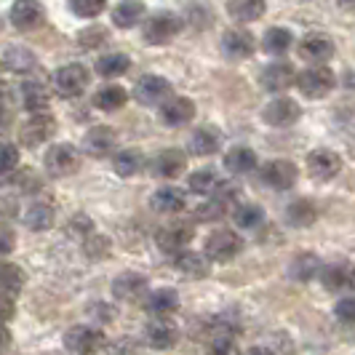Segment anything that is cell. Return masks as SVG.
<instances>
[{
    "label": "cell",
    "mask_w": 355,
    "mask_h": 355,
    "mask_svg": "<svg viewBox=\"0 0 355 355\" xmlns=\"http://www.w3.org/2000/svg\"><path fill=\"white\" fill-rule=\"evenodd\" d=\"M342 6H345V8H350V6H353V3H350V0H342Z\"/></svg>",
    "instance_id": "9f6ffc18"
},
{
    "label": "cell",
    "mask_w": 355,
    "mask_h": 355,
    "mask_svg": "<svg viewBox=\"0 0 355 355\" xmlns=\"http://www.w3.org/2000/svg\"><path fill=\"white\" fill-rule=\"evenodd\" d=\"M265 0H230L227 3V14L235 21H257L265 14Z\"/></svg>",
    "instance_id": "836d02e7"
},
{
    "label": "cell",
    "mask_w": 355,
    "mask_h": 355,
    "mask_svg": "<svg viewBox=\"0 0 355 355\" xmlns=\"http://www.w3.org/2000/svg\"><path fill=\"white\" fill-rule=\"evenodd\" d=\"M24 284H27V275L21 267L14 262H0V291L3 294L17 297V294H21Z\"/></svg>",
    "instance_id": "f546056e"
},
{
    "label": "cell",
    "mask_w": 355,
    "mask_h": 355,
    "mask_svg": "<svg viewBox=\"0 0 355 355\" xmlns=\"http://www.w3.org/2000/svg\"><path fill=\"white\" fill-rule=\"evenodd\" d=\"M196 118V102L187 99V96H168L163 105H160V121L166 125H187Z\"/></svg>",
    "instance_id": "2e32d148"
},
{
    "label": "cell",
    "mask_w": 355,
    "mask_h": 355,
    "mask_svg": "<svg viewBox=\"0 0 355 355\" xmlns=\"http://www.w3.org/2000/svg\"><path fill=\"white\" fill-rule=\"evenodd\" d=\"M8 19H11V24L17 30L30 33V30H37L46 21V8L37 0H17L11 6V11H8Z\"/></svg>",
    "instance_id": "30bf717a"
},
{
    "label": "cell",
    "mask_w": 355,
    "mask_h": 355,
    "mask_svg": "<svg viewBox=\"0 0 355 355\" xmlns=\"http://www.w3.org/2000/svg\"><path fill=\"white\" fill-rule=\"evenodd\" d=\"M318 270H320V259L315 254H300V257L291 259L288 275H291L294 281H300V284H310V281L318 275Z\"/></svg>",
    "instance_id": "d6a6232c"
},
{
    "label": "cell",
    "mask_w": 355,
    "mask_h": 355,
    "mask_svg": "<svg viewBox=\"0 0 355 355\" xmlns=\"http://www.w3.org/2000/svg\"><path fill=\"white\" fill-rule=\"evenodd\" d=\"M222 53L227 59H249L254 53V35L249 30H241V27L227 30L222 35Z\"/></svg>",
    "instance_id": "603a6c76"
},
{
    "label": "cell",
    "mask_w": 355,
    "mask_h": 355,
    "mask_svg": "<svg viewBox=\"0 0 355 355\" xmlns=\"http://www.w3.org/2000/svg\"><path fill=\"white\" fill-rule=\"evenodd\" d=\"M11 123V112H8V107H0V131H6Z\"/></svg>",
    "instance_id": "db71d44e"
},
{
    "label": "cell",
    "mask_w": 355,
    "mask_h": 355,
    "mask_svg": "<svg viewBox=\"0 0 355 355\" xmlns=\"http://www.w3.org/2000/svg\"><path fill=\"white\" fill-rule=\"evenodd\" d=\"M134 96H137L139 105L158 107L171 96V83L166 78H160V75H144V78H139V83L134 89Z\"/></svg>",
    "instance_id": "7c38bea8"
},
{
    "label": "cell",
    "mask_w": 355,
    "mask_h": 355,
    "mask_svg": "<svg viewBox=\"0 0 355 355\" xmlns=\"http://www.w3.org/2000/svg\"><path fill=\"white\" fill-rule=\"evenodd\" d=\"M43 166H46V171L51 174V177H70L78 171V166H80V153H78V147L70 142H59L49 147V153H46V158H43Z\"/></svg>",
    "instance_id": "52a82bcc"
},
{
    "label": "cell",
    "mask_w": 355,
    "mask_h": 355,
    "mask_svg": "<svg viewBox=\"0 0 355 355\" xmlns=\"http://www.w3.org/2000/svg\"><path fill=\"white\" fill-rule=\"evenodd\" d=\"M243 251V238L238 235L235 230H214L209 238H206V243H203V254H206V259L209 262H230L235 259L238 254Z\"/></svg>",
    "instance_id": "7a4b0ae2"
},
{
    "label": "cell",
    "mask_w": 355,
    "mask_h": 355,
    "mask_svg": "<svg viewBox=\"0 0 355 355\" xmlns=\"http://www.w3.org/2000/svg\"><path fill=\"white\" fill-rule=\"evenodd\" d=\"M150 206H153V211L155 214H179L184 211V206H187V193L184 190H179L174 184H166V187H158L153 198H150Z\"/></svg>",
    "instance_id": "7402d4cb"
},
{
    "label": "cell",
    "mask_w": 355,
    "mask_h": 355,
    "mask_svg": "<svg viewBox=\"0 0 355 355\" xmlns=\"http://www.w3.org/2000/svg\"><path fill=\"white\" fill-rule=\"evenodd\" d=\"M91 75L89 70L83 67V64H64V67H59V70L53 72L51 83H53V91L59 94V96H64V99H72V96H80L86 86H89Z\"/></svg>",
    "instance_id": "8992f818"
},
{
    "label": "cell",
    "mask_w": 355,
    "mask_h": 355,
    "mask_svg": "<svg viewBox=\"0 0 355 355\" xmlns=\"http://www.w3.org/2000/svg\"><path fill=\"white\" fill-rule=\"evenodd\" d=\"M353 313H355L353 297H345V300H339L337 307H334V315H337V320H342L345 326H353Z\"/></svg>",
    "instance_id": "bcb514c9"
},
{
    "label": "cell",
    "mask_w": 355,
    "mask_h": 355,
    "mask_svg": "<svg viewBox=\"0 0 355 355\" xmlns=\"http://www.w3.org/2000/svg\"><path fill=\"white\" fill-rule=\"evenodd\" d=\"M302 110L294 99L288 96H278L272 102H267L265 110H262V118H265L267 125H275V128H286V125H294L300 121Z\"/></svg>",
    "instance_id": "8fae6325"
},
{
    "label": "cell",
    "mask_w": 355,
    "mask_h": 355,
    "mask_svg": "<svg viewBox=\"0 0 355 355\" xmlns=\"http://www.w3.org/2000/svg\"><path fill=\"white\" fill-rule=\"evenodd\" d=\"M147 291H150V284H147V278L139 275V272H121L112 281V294H115L118 302L139 304Z\"/></svg>",
    "instance_id": "ba28073f"
},
{
    "label": "cell",
    "mask_w": 355,
    "mask_h": 355,
    "mask_svg": "<svg viewBox=\"0 0 355 355\" xmlns=\"http://www.w3.org/2000/svg\"><path fill=\"white\" fill-rule=\"evenodd\" d=\"M206 355H241V347H238V342L230 337H216L209 342V347H206Z\"/></svg>",
    "instance_id": "f6af8a7d"
},
{
    "label": "cell",
    "mask_w": 355,
    "mask_h": 355,
    "mask_svg": "<svg viewBox=\"0 0 355 355\" xmlns=\"http://www.w3.org/2000/svg\"><path fill=\"white\" fill-rule=\"evenodd\" d=\"M291 46H294V35H291L286 27H272V30H267L265 37H262V49H265L270 56H284Z\"/></svg>",
    "instance_id": "d590c367"
},
{
    "label": "cell",
    "mask_w": 355,
    "mask_h": 355,
    "mask_svg": "<svg viewBox=\"0 0 355 355\" xmlns=\"http://www.w3.org/2000/svg\"><path fill=\"white\" fill-rule=\"evenodd\" d=\"M320 284L326 286L329 291H342L353 286V267L347 262H331V265L320 267Z\"/></svg>",
    "instance_id": "d4e9b609"
},
{
    "label": "cell",
    "mask_w": 355,
    "mask_h": 355,
    "mask_svg": "<svg viewBox=\"0 0 355 355\" xmlns=\"http://www.w3.org/2000/svg\"><path fill=\"white\" fill-rule=\"evenodd\" d=\"M182 30V19L171 11H158L144 21L142 27V37L150 43V46H166L168 40H174Z\"/></svg>",
    "instance_id": "3957f363"
},
{
    "label": "cell",
    "mask_w": 355,
    "mask_h": 355,
    "mask_svg": "<svg viewBox=\"0 0 355 355\" xmlns=\"http://www.w3.org/2000/svg\"><path fill=\"white\" fill-rule=\"evenodd\" d=\"M259 83L270 94H281V91L294 86V67L288 62H272V64H267L265 70H262Z\"/></svg>",
    "instance_id": "ffe728a7"
},
{
    "label": "cell",
    "mask_w": 355,
    "mask_h": 355,
    "mask_svg": "<svg viewBox=\"0 0 355 355\" xmlns=\"http://www.w3.org/2000/svg\"><path fill=\"white\" fill-rule=\"evenodd\" d=\"M102 40H107V30H102V27H91V30H86V33H80V35H78V43H80V46H86V49L99 46Z\"/></svg>",
    "instance_id": "7dc6e473"
},
{
    "label": "cell",
    "mask_w": 355,
    "mask_h": 355,
    "mask_svg": "<svg viewBox=\"0 0 355 355\" xmlns=\"http://www.w3.org/2000/svg\"><path fill=\"white\" fill-rule=\"evenodd\" d=\"M14 313H17L14 297H8V294L0 291V323H8V320L14 318Z\"/></svg>",
    "instance_id": "f907efd6"
},
{
    "label": "cell",
    "mask_w": 355,
    "mask_h": 355,
    "mask_svg": "<svg viewBox=\"0 0 355 355\" xmlns=\"http://www.w3.org/2000/svg\"><path fill=\"white\" fill-rule=\"evenodd\" d=\"M19 166V150L17 144L0 142V174H11Z\"/></svg>",
    "instance_id": "ee69618b"
},
{
    "label": "cell",
    "mask_w": 355,
    "mask_h": 355,
    "mask_svg": "<svg viewBox=\"0 0 355 355\" xmlns=\"http://www.w3.org/2000/svg\"><path fill=\"white\" fill-rule=\"evenodd\" d=\"M11 102V89H8V83H0V107H8Z\"/></svg>",
    "instance_id": "f5cc1de1"
},
{
    "label": "cell",
    "mask_w": 355,
    "mask_h": 355,
    "mask_svg": "<svg viewBox=\"0 0 355 355\" xmlns=\"http://www.w3.org/2000/svg\"><path fill=\"white\" fill-rule=\"evenodd\" d=\"M216 184H219V177H216L214 168H198V171H193L190 179H187V187H190V193H196V196H211Z\"/></svg>",
    "instance_id": "ab89813d"
},
{
    "label": "cell",
    "mask_w": 355,
    "mask_h": 355,
    "mask_svg": "<svg viewBox=\"0 0 355 355\" xmlns=\"http://www.w3.org/2000/svg\"><path fill=\"white\" fill-rule=\"evenodd\" d=\"M297 166L291 163V160H270L262 166V171H259V179H262V184L265 187H272V190H288V187H294V182H297Z\"/></svg>",
    "instance_id": "9c48e42d"
},
{
    "label": "cell",
    "mask_w": 355,
    "mask_h": 355,
    "mask_svg": "<svg viewBox=\"0 0 355 355\" xmlns=\"http://www.w3.org/2000/svg\"><path fill=\"white\" fill-rule=\"evenodd\" d=\"M125 99H128V94L121 86H102L94 94V107L105 110V112H115V110H121L125 105Z\"/></svg>",
    "instance_id": "74e56055"
},
{
    "label": "cell",
    "mask_w": 355,
    "mask_h": 355,
    "mask_svg": "<svg viewBox=\"0 0 355 355\" xmlns=\"http://www.w3.org/2000/svg\"><path fill=\"white\" fill-rule=\"evenodd\" d=\"M105 345L107 337L99 326H72L64 334V347L72 355H96Z\"/></svg>",
    "instance_id": "277c9868"
},
{
    "label": "cell",
    "mask_w": 355,
    "mask_h": 355,
    "mask_svg": "<svg viewBox=\"0 0 355 355\" xmlns=\"http://www.w3.org/2000/svg\"><path fill=\"white\" fill-rule=\"evenodd\" d=\"M19 99H21L24 110H30V112H46L49 91H46V86L40 80H24L19 86Z\"/></svg>",
    "instance_id": "4316f807"
},
{
    "label": "cell",
    "mask_w": 355,
    "mask_h": 355,
    "mask_svg": "<svg viewBox=\"0 0 355 355\" xmlns=\"http://www.w3.org/2000/svg\"><path fill=\"white\" fill-rule=\"evenodd\" d=\"M184 168H187V155L177 147L160 150L153 158V174L158 179H177L179 174H184Z\"/></svg>",
    "instance_id": "d6986e66"
},
{
    "label": "cell",
    "mask_w": 355,
    "mask_h": 355,
    "mask_svg": "<svg viewBox=\"0 0 355 355\" xmlns=\"http://www.w3.org/2000/svg\"><path fill=\"white\" fill-rule=\"evenodd\" d=\"M232 222L241 227V230H257L262 222H265V211L259 203H241L235 206L232 211Z\"/></svg>",
    "instance_id": "e575fe53"
},
{
    "label": "cell",
    "mask_w": 355,
    "mask_h": 355,
    "mask_svg": "<svg viewBox=\"0 0 355 355\" xmlns=\"http://www.w3.org/2000/svg\"><path fill=\"white\" fill-rule=\"evenodd\" d=\"M107 0H70V11L80 19H94L105 11Z\"/></svg>",
    "instance_id": "60d3db41"
},
{
    "label": "cell",
    "mask_w": 355,
    "mask_h": 355,
    "mask_svg": "<svg viewBox=\"0 0 355 355\" xmlns=\"http://www.w3.org/2000/svg\"><path fill=\"white\" fill-rule=\"evenodd\" d=\"M144 17V3L142 0H121L112 11V21L123 30H131L134 24H139Z\"/></svg>",
    "instance_id": "4dcf8cb0"
},
{
    "label": "cell",
    "mask_w": 355,
    "mask_h": 355,
    "mask_svg": "<svg viewBox=\"0 0 355 355\" xmlns=\"http://www.w3.org/2000/svg\"><path fill=\"white\" fill-rule=\"evenodd\" d=\"M14 249H17V232L11 230V227H3L0 225V257L11 254Z\"/></svg>",
    "instance_id": "c3c4849f"
},
{
    "label": "cell",
    "mask_w": 355,
    "mask_h": 355,
    "mask_svg": "<svg viewBox=\"0 0 355 355\" xmlns=\"http://www.w3.org/2000/svg\"><path fill=\"white\" fill-rule=\"evenodd\" d=\"M24 222H27V227H30V230H37V232L49 230V227H53V206L51 203L37 200V203H33V206L27 209Z\"/></svg>",
    "instance_id": "8d00e7d4"
},
{
    "label": "cell",
    "mask_w": 355,
    "mask_h": 355,
    "mask_svg": "<svg viewBox=\"0 0 355 355\" xmlns=\"http://www.w3.org/2000/svg\"><path fill=\"white\" fill-rule=\"evenodd\" d=\"M6 62H8L11 70H17V72H27L35 67V56L30 51H21V49H17V51L11 49V51L6 53Z\"/></svg>",
    "instance_id": "7bdbcfd3"
},
{
    "label": "cell",
    "mask_w": 355,
    "mask_h": 355,
    "mask_svg": "<svg viewBox=\"0 0 355 355\" xmlns=\"http://www.w3.org/2000/svg\"><path fill=\"white\" fill-rule=\"evenodd\" d=\"M174 267H177L182 275H187V278H206L209 275V259H206V254H196V251L184 249L177 254V259H174Z\"/></svg>",
    "instance_id": "484cf974"
},
{
    "label": "cell",
    "mask_w": 355,
    "mask_h": 355,
    "mask_svg": "<svg viewBox=\"0 0 355 355\" xmlns=\"http://www.w3.org/2000/svg\"><path fill=\"white\" fill-rule=\"evenodd\" d=\"M179 342V329L166 318H153L144 326V345L153 350H171Z\"/></svg>",
    "instance_id": "4fadbf2b"
},
{
    "label": "cell",
    "mask_w": 355,
    "mask_h": 355,
    "mask_svg": "<svg viewBox=\"0 0 355 355\" xmlns=\"http://www.w3.org/2000/svg\"><path fill=\"white\" fill-rule=\"evenodd\" d=\"M193 238H196V222L177 219V222H168L166 227H160L158 235H155V243L166 254H179V251H184L190 246Z\"/></svg>",
    "instance_id": "5b68a950"
},
{
    "label": "cell",
    "mask_w": 355,
    "mask_h": 355,
    "mask_svg": "<svg viewBox=\"0 0 355 355\" xmlns=\"http://www.w3.org/2000/svg\"><path fill=\"white\" fill-rule=\"evenodd\" d=\"M249 355H275L272 350H267V347H251Z\"/></svg>",
    "instance_id": "11a10c76"
},
{
    "label": "cell",
    "mask_w": 355,
    "mask_h": 355,
    "mask_svg": "<svg viewBox=\"0 0 355 355\" xmlns=\"http://www.w3.org/2000/svg\"><path fill=\"white\" fill-rule=\"evenodd\" d=\"M219 147H222V134L214 125H200V128L193 131V137H190V153L200 155V158L219 153Z\"/></svg>",
    "instance_id": "cb8c5ba5"
},
{
    "label": "cell",
    "mask_w": 355,
    "mask_h": 355,
    "mask_svg": "<svg viewBox=\"0 0 355 355\" xmlns=\"http://www.w3.org/2000/svg\"><path fill=\"white\" fill-rule=\"evenodd\" d=\"M307 168H310V174L320 182H329V179H334L342 171V158H339L334 150H313L310 155H307Z\"/></svg>",
    "instance_id": "e0dca14e"
},
{
    "label": "cell",
    "mask_w": 355,
    "mask_h": 355,
    "mask_svg": "<svg viewBox=\"0 0 355 355\" xmlns=\"http://www.w3.org/2000/svg\"><path fill=\"white\" fill-rule=\"evenodd\" d=\"M300 56L310 64H323L334 56V40L326 35V33H310L300 40Z\"/></svg>",
    "instance_id": "5bb4252c"
},
{
    "label": "cell",
    "mask_w": 355,
    "mask_h": 355,
    "mask_svg": "<svg viewBox=\"0 0 355 355\" xmlns=\"http://www.w3.org/2000/svg\"><path fill=\"white\" fill-rule=\"evenodd\" d=\"M225 168L230 171V174H251L254 168H257V153L251 150V147H243V144H238V147H232L230 153L225 155Z\"/></svg>",
    "instance_id": "f1b7e54d"
},
{
    "label": "cell",
    "mask_w": 355,
    "mask_h": 355,
    "mask_svg": "<svg viewBox=\"0 0 355 355\" xmlns=\"http://www.w3.org/2000/svg\"><path fill=\"white\" fill-rule=\"evenodd\" d=\"M110 355H137V342L134 339H115L110 345Z\"/></svg>",
    "instance_id": "681fc988"
},
{
    "label": "cell",
    "mask_w": 355,
    "mask_h": 355,
    "mask_svg": "<svg viewBox=\"0 0 355 355\" xmlns=\"http://www.w3.org/2000/svg\"><path fill=\"white\" fill-rule=\"evenodd\" d=\"M225 214H227V206H225L222 200L211 198V200H206L203 206H198L196 222H216V219H222Z\"/></svg>",
    "instance_id": "b9f144b4"
},
{
    "label": "cell",
    "mask_w": 355,
    "mask_h": 355,
    "mask_svg": "<svg viewBox=\"0 0 355 355\" xmlns=\"http://www.w3.org/2000/svg\"><path fill=\"white\" fill-rule=\"evenodd\" d=\"M115 144H118V137H115V131L110 125H94L89 134L83 137V150H86V155H91V158H107V155H112Z\"/></svg>",
    "instance_id": "ac0fdd59"
},
{
    "label": "cell",
    "mask_w": 355,
    "mask_h": 355,
    "mask_svg": "<svg viewBox=\"0 0 355 355\" xmlns=\"http://www.w3.org/2000/svg\"><path fill=\"white\" fill-rule=\"evenodd\" d=\"M315 216H318V211H315V206L307 198H297V200H291L286 206V219L294 227H310L315 222Z\"/></svg>",
    "instance_id": "1f68e13d"
},
{
    "label": "cell",
    "mask_w": 355,
    "mask_h": 355,
    "mask_svg": "<svg viewBox=\"0 0 355 355\" xmlns=\"http://www.w3.org/2000/svg\"><path fill=\"white\" fill-rule=\"evenodd\" d=\"M294 80H297V89L302 91L307 99H323L337 86L334 72L329 70L326 64H313V67L302 70L300 75H294Z\"/></svg>",
    "instance_id": "6da1fadb"
},
{
    "label": "cell",
    "mask_w": 355,
    "mask_h": 355,
    "mask_svg": "<svg viewBox=\"0 0 355 355\" xmlns=\"http://www.w3.org/2000/svg\"><path fill=\"white\" fill-rule=\"evenodd\" d=\"M128 67H131V59L125 53H105L96 62V72L102 78H121V75L128 72Z\"/></svg>",
    "instance_id": "f35d334b"
},
{
    "label": "cell",
    "mask_w": 355,
    "mask_h": 355,
    "mask_svg": "<svg viewBox=\"0 0 355 355\" xmlns=\"http://www.w3.org/2000/svg\"><path fill=\"white\" fill-rule=\"evenodd\" d=\"M142 166H144V155L137 147H125V150H118V153L112 155V168H115L118 177H123V179L139 174Z\"/></svg>",
    "instance_id": "83f0119b"
},
{
    "label": "cell",
    "mask_w": 355,
    "mask_h": 355,
    "mask_svg": "<svg viewBox=\"0 0 355 355\" xmlns=\"http://www.w3.org/2000/svg\"><path fill=\"white\" fill-rule=\"evenodd\" d=\"M142 304L153 318H168L179 310V294L174 288H158V291L144 294Z\"/></svg>",
    "instance_id": "44dd1931"
},
{
    "label": "cell",
    "mask_w": 355,
    "mask_h": 355,
    "mask_svg": "<svg viewBox=\"0 0 355 355\" xmlns=\"http://www.w3.org/2000/svg\"><path fill=\"white\" fill-rule=\"evenodd\" d=\"M56 131V121H53L49 112H33V118L21 125V144L27 147H37V144L49 142Z\"/></svg>",
    "instance_id": "9a60e30c"
},
{
    "label": "cell",
    "mask_w": 355,
    "mask_h": 355,
    "mask_svg": "<svg viewBox=\"0 0 355 355\" xmlns=\"http://www.w3.org/2000/svg\"><path fill=\"white\" fill-rule=\"evenodd\" d=\"M11 347V331L6 329V323H0V355Z\"/></svg>",
    "instance_id": "816d5d0a"
}]
</instances>
